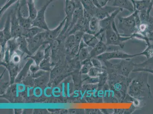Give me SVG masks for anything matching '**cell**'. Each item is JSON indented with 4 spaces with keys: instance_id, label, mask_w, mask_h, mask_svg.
<instances>
[{
    "instance_id": "obj_26",
    "label": "cell",
    "mask_w": 153,
    "mask_h": 114,
    "mask_svg": "<svg viewBox=\"0 0 153 114\" xmlns=\"http://www.w3.org/2000/svg\"><path fill=\"white\" fill-rule=\"evenodd\" d=\"M69 1V0H65V1Z\"/></svg>"
},
{
    "instance_id": "obj_21",
    "label": "cell",
    "mask_w": 153,
    "mask_h": 114,
    "mask_svg": "<svg viewBox=\"0 0 153 114\" xmlns=\"http://www.w3.org/2000/svg\"><path fill=\"white\" fill-rule=\"evenodd\" d=\"M87 113L89 114H101L102 113L101 110L97 109H89Z\"/></svg>"
},
{
    "instance_id": "obj_19",
    "label": "cell",
    "mask_w": 153,
    "mask_h": 114,
    "mask_svg": "<svg viewBox=\"0 0 153 114\" xmlns=\"http://www.w3.org/2000/svg\"><path fill=\"white\" fill-rule=\"evenodd\" d=\"M91 61L93 67H94L99 68H103L104 67L102 66V63L100 59L97 58H91Z\"/></svg>"
},
{
    "instance_id": "obj_10",
    "label": "cell",
    "mask_w": 153,
    "mask_h": 114,
    "mask_svg": "<svg viewBox=\"0 0 153 114\" xmlns=\"http://www.w3.org/2000/svg\"><path fill=\"white\" fill-rule=\"evenodd\" d=\"M120 9L114 6H106L103 7L97 8L94 16L98 18L100 20L105 19L110 16L113 12Z\"/></svg>"
},
{
    "instance_id": "obj_4",
    "label": "cell",
    "mask_w": 153,
    "mask_h": 114,
    "mask_svg": "<svg viewBox=\"0 0 153 114\" xmlns=\"http://www.w3.org/2000/svg\"><path fill=\"white\" fill-rule=\"evenodd\" d=\"M107 67L114 70V73L128 78L130 72L133 71L135 67L134 64L130 59H122L120 62L116 64H113L108 61H104Z\"/></svg>"
},
{
    "instance_id": "obj_8",
    "label": "cell",
    "mask_w": 153,
    "mask_h": 114,
    "mask_svg": "<svg viewBox=\"0 0 153 114\" xmlns=\"http://www.w3.org/2000/svg\"><path fill=\"white\" fill-rule=\"evenodd\" d=\"M66 6H65V12L66 16V22H65V27H68L70 26L71 23L72 15L76 8V5L73 0H69L65 1Z\"/></svg>"
},
{
    "instance_id": "obj_23",
    "label": "cell",
    "mask_w": 153,
    "mask_h": 114,
    "mask_svg": "<svg viewBox=\"0 0 153 114\" xmlns=\"http://www.w3.org/2000/svg\"><path fill=\"white\" fill-rule=\"evenodd\" d=\"M65 83H62V96L63 97H66V95H65Z\"/></svg>"
},
{
    "instance_id": "obj_6",
    "label": "cell",
    "mask_w": 153,
    "mask_h": 114,
    "mask_svg": "<svg viewBox=\"0 0 153 114\" xmlns=\"http://www.w3.org/2000/svg\"><path fill=\"white\" fill-rule=\"evenodd\" d=\"M56 0H48L45 4L42 7L41 9L38 11L37 16L35 19L33 20L32 26L41 28L48 29V26L46 22L45 13L47 8L51 2Z\"/></svg>"
},
{
    "instance_id": "obj_15",
    "label": "cell",
    "mask_w": 153,
    "mask_h": 114,
    "mask_svg": "<svg viewBox=\"0 0 153 114\" xmlns=\"http://www.w3.org/2000/svg\"><path fill=\"white\" fill-rule=\"evenodd\" d=\"M82 5L83 9L92 15L94 16L97 7L93 4L91 0H80Z\"/></svg>"
},
{
    "instance_id": "obj_20",
    "label": "cell",
    "mask_w": 153,
    "mask_h": 114,
    "mask_svg": "<svg viewBox=\"0 0 153 114\" xmlns=\"http://www.w3.org/2000/svg\"><path fill=\"white\" fill-rule=\"evenodd\" d=\"M111 1V0H98L99 5L101 8L106 6L107 4Z\"/></svg>"
},
{
    "instance_id": "obj_3",
    "label": "cell",
    "mask_w": 153,
    "mask_h": 114,
    "mask_svg": "<svg viewBox=\"0 0 153 114\" xmlns=\"http://www.w3.org/2000/svg\"><path fill=\"white\" fill-rule=\"evenodd\" d=\"M117 18L119 20L118 28L123 33L120 34L121 35L128 37L137 33L138 30L134 12L127 17H123L118 16Z\"/></svg>"
},
{
    "instance_id": "obj_2",
    "label": "cell",
    "mask_w": 153,
    "mask_h": 114,
    "mask_svg": "<svg viewBox=\"0 0 153 114\" xmlns=\"http://www.w3.org/2000/svg\"><path fill=\"white\" fill-rule=\"evenodd\" d=\"M105 33V44L107 45L119 46L123 48L125 41L133 38V36L126 37L121 35L117 28L115 21L113 22L112 26L107 29Z\"/></svg>"
},
{
    "instance_id": "obj_14",
    "label": "cell",
    "mask_w": 153,
    "mask_h": 114,
    "mask_svg": "<svg viewBox=\"0 0 153 114\" xmlns=\"http://www.w3.org/2000/svg\"><path fill=\"white\" fill-rule=\"evenodd\" d=\"M100 20L96 16H93L89 22V28L91 34L97 35L100 31Z\"/></svg>"
},
{
    "instance_id": "obj_11",
    "label": "cell",
    "mask_w": 153,
    "mask_h": 114,
    "mask_svg": "<svg viewBox=\"0 0 153 114\" xmlns=\"http://www.w3.org/2000/svg\"><path fill=\"white\" fill-rule=\"evenodd\" d=\"M134 5V10L139 12L143 10H147L148 12L151 11L153 4V1L151 0H131Z\"/></svg>"
},
{
    "instance_id": "obj_25",
    "label": "cell",
    "mask_w": 153,
    "mask_h": 114,
    "mask_svg": "<svg viewBox=\"0 0 153 114\" xmlns=\"http://www.w3.org/2000/svg\"><path fill=\"white\" fill-rule=\"evenodd\" d=\"M30 89L28 88V87L27 90V97H29V96H30Z\"/></svg>"
},
{
    "instance_id": "obj_7",
    "label": "cell",
    "mask_w": 153,
    "mask_h": 114,
    "mask_svg": "<svg viewBox=\"0 0 153 114\" xmlns=\"http://www.w3.org/2000/svg\"><path fill=\"white\" fill-rule=\"evenodd\" d=\"M123 11V9H118L114 12H113L108 17L100 20V31L96 36L98 37L100 36H101L104 32H105L107 29L111 27L112 26L113 22L115 21V18L120 12H122Z\"/></svg>"
},
{
    "instance_id": "obj_1",
    "label": "cell",
    "mask_w": 153,
    "mask_h": 114,
    "mask_svg": "<svg viewBox=\"0 0 153 114\" xmlns=\"http://www.w3.org/2000/svg\"><path fill=\"white\" fill-rule=\"evenodd\" d=\"M142 72L131 81L128 87V94L136 99L143 98L150 92L147 74L144 73V72Z\"/></svg>"
},
{
    "instance_id": "obj_13",
    "label": "cell",
    "mask_w": 153,
    "mask_h": 114,
    "mask_svg": "<svg viewBox=\"0 0 153 114\" xmlns=\"http://www.w3.org/2000/svg\"><path fill=\"white\" fill-rule=\"evenodd\" d=\"M83 40L87 45L94 48L99 42L100 39L95 35L85 33L83 36Z\"/></svg>"
},
{
    "instance_id": "obj_16",
    "label": "cell",
    "mask_w": 153,
    "mask_h": 114,
    "mask_svg": "<svg viewBox=\"0 0 153 114\" xmlns=\"http://www.w3.org/2000/svg\"><path fill=\"white\" fill-rule=\"evenodd\" d=\"M26 2L28 9L29 17L32 20H34L38 12L36 8L34 0H26Z\"/></svg>"
},
{
    "instance_id": "obj_27",
    "label": "cell",
    "mask_w": 153,
    "mask_h": 114,
    "mask_svg": "<svg viewBox=\"0 0 153 114\" xmlns=\"http://www.w3.org/2000/svg\"><path fill=\"white\" fill-rule=\"evenodd\" d=\"M9 0H7V1H9Z\"/></svg>"
},
{
    "instance_id": "obj_17",
    "label": "cell",
    "mask_w": 153,
    "mask_h": 114,
    "mask_svg": "<svg viewBox=\"0 0 153 114\" xmlns=\"http://www.w3.org/2000/svg\"><path fill=\"white\" fill-rule=\"evenodd\" d=\"M106 70L105 68H99L93 67L90 69L88 73V75L91 77H99Z\"/></svg>"
},
{
    "instance_id": "obj_18",
    "label": "cell",
    "mask_w": 153,
    "mask_h": 114,
    "mask_svg": "<svg viewBox=\"0 0 153 114\" xmlns=\"http://www.w3.org/2000/svg\"><path fill=\"white\" fill-rule=\"evenodd\" d=\"M99 81L98 83V90H100L102 88L104 85H105V83L108 81V72L106 70L102 74L99 76Z\"/></svg>"
},
{
    "instance_id": "obj_22",
    "label": "cell",
    "mask_w": 153,
    "mask_h": 114,
    "mask_svg": "<svg viewBox=\"0 0 153 114\" xmlns=\"http://www.w3.org/2000/svg\"><path fill=\"white\" fill-rule=\"evenodd\" d=\"M61 92L60 89L58 87H54L52 90V93H59Z\"/></svg>"
},
{
    "instance_id": "obj_9",
    "label": "cell",
    "mask_w": 153,
    "mask_h": 114,
    "mask_svg": "<svg viewBox=\"0 0 153 114\" xmlns=\"http://www.w3.org/2000/svg\"><path fill=\"white\" fill-rule=\"evenodd\" d=\"M102 39L101 38L98 44L94 48H92L89 54L90 59L96 58L106 52L108 49V45L103 41Z\"/></svg>"
},
{
    "instance_id": "obj_5",
    "label": "cell",
    "mask_w": 153,
    "mask_h": 114,
    "mask_svg": "<svg viewBox=\"0 0 153 114\" xmlns=\"http://www.w3.org/2000/svg\"><path fill=\"white\" fill-rule=\"evenodd\" d=\"M140 55H142V53L130 55L124 51L116 50L111 52H105L96 58H98L100 61H109L110 60L112 59H130Z\"/></svg>"
},
{
    "instance_id": "obj_24",
    "label": "cell",
    "mask_w": 153,
    "mask_h": 114,
    "mask_svg": "<svg viewBox=\"0 0 153 114\" xmlns=\"http://www.w3.org/2000/svg\"><path fill=\"white\" fill-rule=\"evenodd\" d=\"M67 95L68 97H70V94H69V83H68L67 84Z\"/></svg>"
},
{
    "instance_id": "obj_12",
    "label": "cell",
    "mask_w": 153,
    "mask_h": 114,
    "mask_svg": "<svg viewBox=\"0 0 153 114\" xmlns=\"http://www.w3.org/2000/svg\"><path fill=\"white\" fill-rule=\"evenodd\" d=\"M112 6L123 10L126 9L133 13L135 11L134 5L131 0H114Z\"/></svg>"
}]
</instances>
